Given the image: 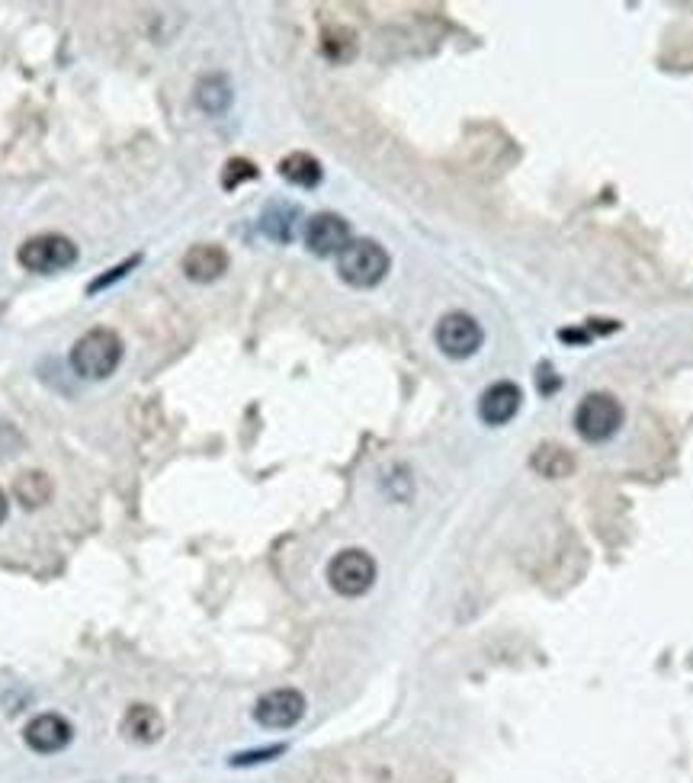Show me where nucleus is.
I'll return each mask as SVG.
<instances>
[{"label":"nucleus","instance_id":"nucleus-18","mask_svg":"<svg viewBox=\"0 0 693 783\" xmlns=\"http://www.w3.org/2000/svg\"><path fill=\"white\" fill-rule=\"evenodd\" d=\"M322 49H325V55L334 61H347L350 55H354V49H357V42H354V35L347 30H328L325 32V39H322Z\"/></svg>","mask_w":693,"mask_h":783},{"label":"nucleus","instance_id":"nucleus-12","mask_svg":"<svg viewBox=\"0 0 693 783\" xmlns=\"http://www.w3.org/2000/svg\"><path fill=\"white\" fill-rule=\"evenodd\" d=\"M122 732L139 745H154L164 735V720L149 703H132L122 716Z\"/></svg>","mask_w":693,"mask_h":783},{"label":"nucleus","instance_id":"nucleus-19","mask_svg":"<svg viewBox=\"0 0 693 783\" xmlns=\"http://www.w3.org/2000/svg\"><path fill=\"white\" fill-rule=\"evenodd\" d=\"M254 177H257V167L247 157H232L222 171V186L235 190V186H242L244 181H254Z\"/></svg>","mask_w":693,"mask_h":783},{"label":"nucleus","instance_id":"nucleus-14","mask_svg":"<svg viewBox=\"0 0 693 783\" xmlns=\"http://www.w3.org/2000/svg\"><path fill=\"white\" fill-rule=\"evenodd\" d=\"M13 495H17V501L23 505V508H42L49 498H52V482H49V476L45 472H35V469H30V472H20L17 479H13Z\"/></svg>","mask_w":693,"mask_h":783},{"label":"nucleus","instance_id":"nucleus-10","mask_svg":"<svg viewBox=\"0 0 693 783\" xmlns=\"http://www.w3.org/2000/svg\"><path fill=\"white\" fill-rule=\"evenodd\" d=\"M228 271V254L218 244H196L183 254V273L193 283H215Z\"/></svg>","mask_w":693,"mask_h":783},{"label":"nucleus","instance_id":"nucleus-6","mask_svg":"<svg viewBox=\"0 0 693 783\" xmlns=\"http://www.w3.org/2000/svg\"><path fill=\"white\" fill-rule=\"evenodd\" d=\"M482 325H479L472 315H466V312H450V315H444L440 325H437V347H440L447 357H452V360L472 357V354L482 347Z\"/></svg>","mask_w":693,"mask_h":783},{"label":"nucleus","instance_id":"nucleus-11","mask_svg":"<svg viewBox=\"0 0 693 783\" xmlns=\"http://www.w3.org/2000/svg\"><path fill=\"white\" fill-rule=\"evenodd\" d=\"M520 389L513 383H495L482 392L479 398V415L485 424H508L520 411Z\"/></svg>","mask_w":693,"mask_h":783},{"label":"nucleus","instance_id":"nucleus-7","mask_svg":"<svg viewBox=\"0 0 693 783\" xmlns=\"http://www.w3.org/2000/svg\"><path fill=\"white\" fill-rule=\"evenodd\" d=\"M354 242L350 238V222L337 212H318L308 218L305 225V244L312 254L318 257H332V254H340L347 244Z\"/></svg>","mask_w":693,"mask_h":783},{"label":"nucleus","instance_id":"nucleus-5","mask_svg":"<svg viewBox=\"0 0 693 783\" xmlns=\"http://www.w3.org/2000/svg\"><path fill=\"white\" fill-rule=\"evenodd\" d=\"M17 261L30 273H59L78 261V244L64 235H35L30 242L20 244Z\"/></svg>","mask_w":693,"mask_h":783},{"label":"nucleus","instance_id":"nucleus-1","mask_svg":"<svg viewBox=\"0 0 693 783\" xmlns=\"http://www.w3.org/2000/svg\"><path fill=\"white\" fill-rule=\"evenodd\" d=\"M122 360V337L113 328H91L71 347V366L84 379H106Z\"/></svg>","mask_w":693,"mask_h":783},{"label":"nucleus","instance_id":"nucleus-3","mask_svg":"<svg viewBox=\"0 0 693 783\" xmlns=\"http://www.w3.org/2000/svg\"><path fill=\"white\" fill-rule=\"evenodd\" d=\"M623 424V405L610 395V392H591L581 398V405L574 408V430L588 440V444H603L610 440Z\"/></svg>","mask_w":693,"mask_h":783},{"label":"nucleus","instance_id":"nucleus-15","mask_svg":"<svg viewBox=\"0 0 693 783\" xmlns=\"http://www.w3.org/2000/svg\"><path fill=\"white\" fill-rule=\"evenodd\" d=\"M530 462L546 479H562V476H569L574 469V456L565 447H559V444H543L540 450L533 452Z\"/></svg>","mask_w":693,"mask_h":783},{"label":"nucleus","instance_id":"nucleus-9","mask_svg":"<svg viewBox=\"0 0 693 783\" xmlns=\"http://www.w3.org/2000/svg\"><path fill=\"white\" fill-rule=\"evenodd\" d=\"M71 735H74V729H71V723H68L64 716H59V713H42V716L30 720L27 729H23L27 745L39 754H55L61 752V749H68Z\"/></svg>","mask_w":693,"mask_h":783},{"label":"nucleus","instance_id":"nucleus-20","mask_svg":"<svg viewBox=\"0 0 693 783\" xmlns=\"http://www.w3.org/2000/svg\"><path fill=\"white\" fill-rule=\"evenodd\" d=\"M139 261H142V257H139V254H135V257H129V261H125V264H116V267H113V271H110V273H103V276H100V279H93L91 286H88V293H96V289H106V286H110V283H116V279H120V276H125V273L132 271V267H135V264H139Z\"/></svg>","mask_w":693,"mask_h":783},{"label":"nucleus","instance_id":"nucleus-16","mask_svg":"<svg viewBox=\"0 0 693 783\" xmlns=\"http://www.w3.org/2000/svg\"><path fill=\"white\" fill-rule=\"evenodd\" d=\"M196 103L210 113V116H218L228 110L232 103V91H228V81L222 74H210L196 84Z\"/></svg>","mask_w":693,"mask_h":783},{"label":"nucleus","instance_id":"nucleus-2","mask_svg":"<svg viewBox=\"0 0 693 783\" xmlns=\"http://www.w3.org/2000/svg\"><path fill=\"white\" fill-rule=\"evenodd\" d=\"M389 254L386 247L373 238H354L337 254V273L347 286L354 289H373L386 279L389 273Z\"/></svg>","mask_w":693,"mask_h":783},{"label":"nucleus","instance_id":"nucleus-8","mask_svg":"<svg viewBox=\"0 0 693 783\" xmlns=\"http://www.w3.org/2000/svg\"><path fill=\"white\" fill-rule=\"evenodd\" d=\"M305 716V696L296 688H276L254 706V720L264 729H289Z\"/></svg>","mask_w":693,"mask_h":783},{"label":"nucleus","instance_id":"nucleus-17","mask_svg":"<svg viewBox=\"0 0 693 783\" xmlns=\"http://www.w3.org/2000/svg\"><path fill=\"white\" fill-rule=\"evenodd\" d=\"M296 206H286V203H273L267 215H264V232L276 238V242H289L293 238V225H296Z\"/></svg>","mask_w":693,"mask_h":783},{"label":"nucleus","instance_id":"nucleus-13","mask_svg":"<svg viewBox=\"0 0 693 783\" xmlns=\"http://www.w3.org/2000/svg\"><path fill=\"white\" fill-rule=\"evenodd\" d=\"M279 177L293 186H318L322 183V164L308 151H293L279 161Z\"/></svg>","mask_w":693,"mask_h":783},{"label":"nucleus","instance_id":"nucleus-4","mask_svg":"<svg viewBox=\"0 0 693 783\" xmlns=\"http://www.w3.org/2000/svg\"><path fill=\"white\" fill-rule=\"evenodd\" d=\"M376 581V562L363 549H344L328 566V584L340 598H360Z\"/></svg>","mask_w":693,"mask_h":783},{"label":"nucleus","instance_id":"nucleus-21","mask_svg":"<svg viewBox=\"0 0 693 783\" xmlns=\"http://www.w3.org/2000/svg\"><path fill=\"white\" fill-rule=\"evenodd\" d=\"M7 511H10V505H7V495H3V488H0V523L7 520Z\"/></svg>","mask_w":693,"mask_h":783}]
</instances>
